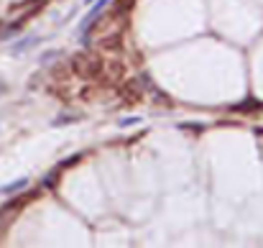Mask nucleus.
<instances>
[{"label": "nucleus", "mask_w": 263, "mask_h": 248, "mask_svg": "<svg viewBox=\"0 0 263 248\" xmlns=\"http://www.w3.org/2000/svg\"><path fill=\"white\" fill-rule=\"evenodd\" d=\"M72 120H79V116H67V118H56L54 126H64V123H72Z\"/></svg>", "instance_id": "5"}, {"label": "nucleus", "mask_w": 263, "mask_h": 248, "mask_svg": "<svg viewBox=\"0 0 263 248\" xmlns=\"http://www.w3.org/2000/svg\"><path fill=\"white\" fill-rule=\"evenodd\" d=\"M36 44H38V38L36 36H28V38H20L18 44H15V46H13V54H23L28 46H36Z\"/></svg>", "instance_id": "2"}, {"label": "nucleus", "mask_w": 263, "mask_h": 248, "mask_svg": "<svg viewBox=\"0 0 263 248\" xmlns=\"http://www.w3.org/2000/svg\"><path fill=\"white\" fill-rule=\"evenodd\" d=\"M26 187H28V179L23 176V179H18V182L5 184V187H3V192H5V194H13V192H20V190H26Z\"/></svg>", "instance_id": "3"}, {"label": "nucleus", "mask_w": 263, "mask_h": 248, "mask_svg": "<svg viewBox=\"0 0 263 248\" xmlns=\"http://www.w3.org/2000/svg\"><path fill=\"white\" fill-rule=\"evenodd\" d=\"M136 123H141V118H123L118 126H120V128H130V126H136Z\"/></svg>", "instance_id": "4"}, {"label": "nucleus", "mask_w": 263, "mask_h": 248, "mask_svg": "<svg viewBox=\"0 0 263 248\" xmlns=\"http://www.w3.org/2000/svg\"><path fill=\"white\" fill-rule=\"evenodd\" d=\"M107 6H110V0H97V3H92V8H90V13H87V16H82V20H79V26H77V31L79 34H87V28H90V24H92V20L107 8Z\"/></svg>", "instance_id": "1"}, {"label": "nucleus", "mask_w": 263, "mask_h": 248, "mask_svg": "<svg viewBox=\"0 0 263 248\" xmlns=\"http://www.w3.org/2000/svg\"><path fill=\"white\" fill-rule=\"evenodd\" d=\"M84 3H87V6H92V3H95V0H84Z\"/></svg>", "instance_id": "6"}]
</instances>
